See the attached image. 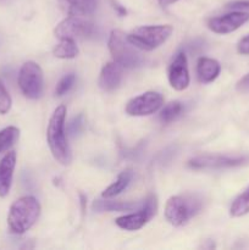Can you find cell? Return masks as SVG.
Listing matches in <instances>:
<instances>
[{"mask_svg": "<svg viewBox=\"0 0 249 250\" xmlns=\"http://www.w3.org/2000/svg\"><path fill=\"white\" fill-rule=\"evenodd\" d=\"M66 112L67 110L65 105L56 107L49 120L48 129H46V139L51 154L55 160L63 166L70 165L72 161V154L65 133Z\"/></svg>", "mask_w": 249, "mask_h": 250, "instance_id": "obj_1", "label": "cell"}, {"mask_svg": "<svg viewBox=\"0 0 249 250\" xmlns=\"http://www.w3.org/2000/svg\"><path fill=\"white\" fill-rule=\"evenodd\" d=\"M41 216V204L34 197L27 195L17 199L10 207L7 226L11 233L23 234L31 229Z\"/></svg>", "mask_w": 249, "mask_h": 250, "instance_id": "obj_2", "label": "cell"}, {"mask_svg": "<svg viewBox=\"0 0 249 250\" xmlns=\"http://www.w3.org/2000/svg\"><path fill=\"white\" fill-rule=\"evenodd\" d=\"M203 198L198 194H182L171 197L165 207V217L175 227L183 226L203 209Z\"/></svg>", "mask_w": 249, "mask_h": 250, "instance_id": "obj_3", "label": "cell"}, {"mask_svg": "<svg viewBox=\"0 0 249 250\" xmlns=\"http://www.w3.org/2000/svg\"><path fill=\"white\" fill-rule=\"evenodd\" d=\"M173 28L170 24L142 26L127 34V39L134 48L144 51H151L163 45L172 34Z\"/></svg>", "mask_w": 249, "mask_h": 250, "instance_id": "obj_4", "label": "cell"}, {"mask_svg": "<svg viewBox=\"0 0 249 250\" xmlns=\"http://www.w3.org/2000/svg\"><path fill=\"white\" fill-rule=\"evenodd\" d=\"M107 46L115 62L121 65L122 67L136 68L143 65L144 59L136 50L137 48L129 43L126 34L120 29L111 31Z\"/></svg>", "mask_w": 249, "mask_h": 250, "instance_id": "obj_5", "label": "cell"}, {"mask_svg": "<svg viewBox=\"0 0 249 250\" xmlns=\"http://www.w3.org/2000/svg\"><path fill=\"white\" fill-rule=\"evenodd\" d=\"M19 87L28 99H39L43 95L44 76L41 66L34 61H27L19 72Z\"/></svg>", "mask_w": 249, "mask_h": 250, "instance_id": "obj_6", "label": "cell"}, {"mask_svg": "<svg viewBox=\"0 0 249 250\" xmlns=\"http://www.w3.org/2000/svg\"><path fill=\"white\" fill-rule=\"evenodd\" d=\"M156 210H158V203L155 195H149L142 203V207L138 211L117 217L115 224L124 231H138L155 216Z\"/></svg>", "mask_w": 249, "mask_h": 250, "instance_id": "obj_7", "label": "cell"}, {"mask_svg": "<svg viewBox=\"0 0 249 250\" xmlns=\"http://www.w3.org/2000/svg\"><path fill=\"white\" fill-rule=\"evenodd\" d=\"M249 164V154L243 155H199L190 159L188 166L194 170H220V168L239 167Z\"/></svg>", "mask_w": 249, "mask_h": 250, "instance_id": "obj_8", "label": "cell"}, {"mask_svg": "<svg viewBox=\"0 0 249 250\" xmlns=\"http://www.w3.org/2000/svg\"><path fill=\"white\" fill-rule=\"evenodd\" d=\"M54 32L59 39L89 38L94 34V23L85 19V16L70 15L56 26Z\"/></svg>", "mask_w": 249, "mask_h": 250, "instance_id": "obj_9", "label": "cell"}, {"mask_svg": "<svg viewBox=\"0 0 249 250\" xmlns=\"http://www.w3.org/2000/svg\"><path fill=\"white\" fill-rule=\"evenodd\" d=\"M163 105V95L150 90L129 100L126 105V114L129 116H149L159 111Z\"/></svg>", "mask_w": 249, "mask_h": 250, "instance_id": "obj_10", "label": "cell"}, {"mask_svg": "<svg viewBox=\"0 0 249 250\" xmlns=\"http://www.w3.org/2000/svg\"><path fill=\"white\" fill-rule=\"evenodd\" d=\"M249 21V12L247 11H229L221 16L211 17L208 20L207 26L211 32L216 34H228L241 28Z\"/></svg>", "mask_w": 249, "mask_h": 250, "instance_id": "obj_11", "label": "cell"}, {"mask_svg": "<svg viewBox=\"0 0 249 250\" xmlns=\"http://www.w3.org/2000/svg\"><path fill=\"white\" fill-rule=\"evenodd\" d=\"M189 71L188 61L185 53L176 55L168 67V82L175 90H185L189 85Z\"/></svg>", "mask_w": 249, "mask_h": 250, "instance_id": "obj_12", "label": "cell"}, {"mask_svg": "<svg viewBox=\"0 0 249 250\" xmlns=\"http://www.w3.org/2000/svg\"><path fill=\"white\" fill-rule=\"evenodd\" d=\"M16 153L9 151L0 160V198L9 195L14 180V171L16 167Z\"/></svg>", "mask_w": 249, "mask_h": 250, "instance_id": "obj_13", "label": "cell"}, {"mask_svg": "<svg viewBox=\"0 0 249 250\" xmlns=\"http://www.w3.org/2000/svg\"><path fill=\"white\" fill-rule=\"evenodd\" d=\"M122 81V66L117 62H107L102 68L99 76V87L105 92H114L120 87Z\"/></svg>", "mask_w": 249, "mask_h": 250, "instance_id": "obj_14", "label": "cell"}, {"mask_svg": "<svg viewBox=\"0 0 249 250\" xmlns=\"http://www.w3.org/2000/svg\"><path fill=\"white\" fill-rule=\"evenodd\" d=\"M220 72H221V65L215 59L204 58V56L198 59L197 76L199 82L204 83V84L211 83L212 81L219 77Z\"/></svg>", "mask_w": 249, "mask_h": 250, "instance_id": "obj_15", "label": "cell"}, {"mask_svg": "<svg viewBox=\"0 0 249 250\" xmlns=\"http://www.w3.org/2000/svg\"><path fill=\"white\" fill-rule=\"evenodd\" d=\"M62 9L68 15L88 16L95 11L98 0H59Z\"/></svg>", "mask_w": 249, "mask_h": 250, "instance_id": "obj_16", "label": "cell"}, {"mask_svg": "<svg viewBox=\"0 0 249 250\" xmlns=\"http://www.w3.org/2000/svg\"><path fill=\"white\" fill-rule=\"evenodd\" d=\"M132 178H133V170H132V168H126V170H124L119 176H117V180L103 192L102 197L104 198V199H111V198H115L116 195L121 194V193L128 187Z\"/></svg>", "mask_w": 249, "mask_h": 250, "instance_id": "obj_17", "label": "cell"}, {"mask_svg": "<svg viewBox=\"0 0 249 250\" xmlns=\"http://www.w3.org/2000/svg\"><path fill=\"white\" fill-rule=\"evenodd\" d=\"M138 203L133 202H117V200H95L93 209L95 211H131L138 207Z\"/></svg>", "mask_w": 249, "mask_h": 250, "instance_id": "obj_18", "label": "cell"}, {"mask_svg": "<svg viewBox=\"0 0 249 250\" xmlns=\"http://www.w3.org/2000/svg\"><path fill=\"white\" fill-rule=\"evenodd\" d=\"M78 53L80 50L75 43V39L70 38L60 39V43L54 49V55L59 59H75Z\"/></svg>", "mask_w": 249, "mask_h": 250, "instance_id": "obj_19", "label": "cell"}, {"mask_svg": "<svg viewBox=\"0 0 249 250\" xmlns=\"http://www.w3.org/2000/svg\"><path fill=\"white\" fill-rule=\"evenodd\" d=\"M247 214H249V187L232 202L229 208L232 217H242Z\"/></svg>", "mask_w": 249, "mask_h": 250, "instance_id": "obj_20", "label": "cell"}, {"mask_svg": "<svg viewBox=\"0 0 249 250\" xmlns=\"http://www.w3.org/2000/svg\"><path fill=\"white\" fill-rule=\"evenodd\" d=\"M20 138V129L15 126L5 127L0 131V154L9 150Z\"/></svg>", "mask_w": 249, "mask_h": 250, "instance_id": "obj_21", "label": "cell"}, {"mask_svg": "<svg viewBox=\"0 0 249 250\" xmlns=\"http://www.w3.org/2000/svg\"><path fill=\"white\" fill-rule=\"evenodd\" d=\"M182 104L180 102H171L168 103L167 105L164 106V109L161 110L160 114V120L165 124H168V122H172L173 120L177 119L178 116L182 112Z\"/></svg>", "mask_w": 249, "mask_h": 250, "instance_id": "obj_22", "label": "cell"}, {"mask_svg": "<svg viewBox=\"0 0 249 250\" xmlns=\"http://www.w3.org/2000/svg\"><path fill=\"white\" fill-rule=\"evenodd\" d=\"M75 82H76L75 73H68V75L63 76V77L60 80V82L58 83V85H56L55 94L58 95V97H62L63 94H66V93L72 88V85L75 84Z\"/></svg>", "mask_w": 249, "mask_h": 250, "instance_id": "obj_23", "label": "cell"}, {"mask_svg": "<svg viewBox=\"0 0 249 250\" xmlns=\"http://www.w3.org/2000/svg\"><path fill=\"white\" fill-rule=\"evenodd\" d=\"M12 105V99L7 92L6 87L0 80V115H5L10 111Z\"/></svg>", "mask_w": 249, "mask_h": 250, "instance_id": "obj_24", "label": "cell"}, {"mask_svg": "<svg viewBox=\"0 0 249 250\" xmlns=\"http://www.w3.org/2000/svg\"><path fill=\"white\" fill-rule=\"evenodd\" d=\"M225 9L229 11H247L249 10V0H234L226 4Z\"/></svg>", "mask_w": 249, "mask_h": 250, "instance_id": "obj_25", "label": "cell"}, {"mask_svg": "<svg viewBox=\"0 0 249 250\" xmlns=\"http://www.w3.org/2000/svg\"><path fill=\"white\" fill-rule=\"evenodd\" d=\"M83 126H84V121H83V116L82 115H78L77 117L72 120L70 122V126H68V133L71 136H75V134L80 133L82 131Z\"/></svg>", "mask_w": 249, "mask_h": 250, "instance_id": "obj_26", "label": "cell"}, {"mask_svg": "<svg viewBox=\"0 0 249 250\" xmlns=\"http://www.w3.org/2000/svg\"><path fill=\"white\" fill-rule=\"evenodd\" d=\"M237 51L241 55H249V34L243 37L237 44Z\"/></svg>", "mask_w": 249, "mask_h": 250, "instance_id": "obj_27", "label": "cell"}, {"mask_svg": "<svg viewBox=\"0 0 249 250\" xmlns=\"http://www.w3.org/2000/svg\"><path fill=\"white\" fill-rule=\"evenodd\" d=\"M236 89L241 93H249V73L243 76V77L237 82Z\"/></svg>", "mask_w": 249, "mask_h": 250, "instance_id": "obj_28", "label": "cell"}, {"mask_svg": "<svg viewBox=\"0 0 249 250\" xmlns=\"http://www.w3.org/2000/svg\"><path fill=\"white\" fill-rule=\"evenodd\" d=\"M112 5H114V9L116 10L117 12H119L120 16H124V15L127 14V12H126V9H124V7L122 6V5L117 4L116 1H112Z\"/></svg>", "mask_w": 249, "mask_h": 250, "instance_id": "obj_29", "label": "cell"}, {"mask_svg": "<svg viewBox=\"0 0 249 250\" xmlns=\"http://www.w3.org/2000/svg\"><path fill=\"white\" fill-rule=\"evenodd\" d=\"M158 1L161 6H168V5L171 4H175V2L178 1V0H158Z\"/></svg>", "mask_w": 249, "mask_h": 250, "instance_id": "obj_30", "label": "cell"}]
</instances>
